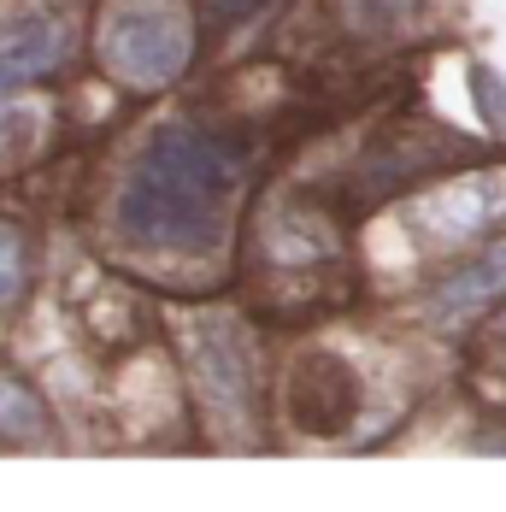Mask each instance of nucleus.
<instances>
[{"instance_id":"obj_1","label":"nucleus","mask_w":506,"mask_h":512,"mask_svg":"<svg viewBox=\"0 0 506 512\" xmlns=\"http://www.w3.org/2000/svg\"><path fill=\"white\" fill-rule=\"evenodd\" d=\"M248 159L201 124H159L118 189V236L148 254H224Z\"/></svg>"},{"instance_id":"obj_2","label":"nucleus","mask_w":506,"mask_h":512,"mask_svg":"<svg viewBox=\"0 0 506 512\" xmlns=\"http://www.w3.org/2000/svg\"><path fill=\"white\" fill-rule=\"evenodd\" d=\"M195 59V18L183 0H118L101 18V65L124 89H171Z\"/></svg>"},{"instance_id":"obj_3","label":"nucleus","mask_w":506,"mask_h":512,"mask_svg":"<svg viewBox=\"0 0 506 512\" xmlns=\"http://www.w3.org/2000/svg\"><path fill=\"white\" fill-rule=\"evenodd\" d=\"M359 383L336 354H306L289 377V412L306 436H342L354 424Z\"/></svg>"},{"instance_id":"obj_4","label":"nucleus","mask_w":506,"mask_h":512,"mask_svg":"<svg viewBox=\"0 0 506 512\" xmlns=\"http://www.w3.org/2000/svg\"><path fill=\"white\" fill-rule=\"evenodd\" d=\"M506 212V171H471L442 183L430 201L418 206V224L436 236V242H465L477 230H489Z\"/></svg>"},{"instance_id":"obj_5","label":"nucleus","mask_w":506,"mask_h":512,"mask_svg":"<svg viewBox=\"0 0 506 512\" xmlns=\"http://www.w3.org/2000/svg\"><path fill=\"white\" fill-rule=\"evenodd\" d=\"M65 59H71V24L42 18V12L6 18L0 24V101L30 89L36 77H48L53 65H65Z\"/></svg>"},{"instance_id":"obj_6","label":"nucleus","mask_w":506,"mask_h":512,"mask_svg":"<svg viewBox=\"0 0 506 512\" xmlns=\"http://www.w3.org/2000/svg\"><path fill=\"white\" fill-rule=\"evenodd\" d=\"M195 377H201V401L224 412H242L248 407V348L236 336V324L224 318H206L201 342H195Z\"/></svg>"},{"instance_id":"obj_7","label":"nucleus","mask_w":506,"mask_h":512,"mask_svg":"<svg viewBox=\"0 0 506 512\" xmlns=\"http://www.w3.org/2000/svg\"><path fill=\"white\" fill-rule=\"evenodd\" d=\"M501 295H506V236L430 295V318L436 324H465L471 312H483L489 301H501Z\"/></svg>"},{"instance_id":"obj_8","label":"nucleus","mask_w":506,"mask_h":512,"mask_svg":"<svg viewBox=\"0 0 506 512\" xmlns=\"http://www.w3.org/2000/svg\"><path fill=\"white\" fill-rule=\"evenodd\" d=\"M48 407L24 389V383H12V377H0V436L6 442H48Z\"/></svg>"},{"instance_id":"obj_9","label":"nucleus","mask_w":506,"mask_h":512,"mask_svg":"<svg viewBox=\"0 0 506 512\" xmlns=\"http://www.w3.org/2000/svg\"><path fill=\"white\" fill-rule=\"evenodd\" d=\"M24 277H30V236L12 218H0V312L24 295Z\"/></svg>"},{"instance_id":"obj_10","label":"nucleus","mask_w":506,"mask_h":512,"mask_svg":"<svg viewBox=\"0 0 506 512\" xmlns=\"http://www.w3.org/2000/svg\"><path fill=\"white\" fill-rule=\"evenodd\" d=\"M471 101L489 130H506V77L495 65H471Z\"/></svg>"},{"instance_id":"obj_11","label":"nucleus","mask_w":506,"mask_h":512,"mask_svg":"<svg viewBox=\"0 0 506 512\" xmlns=\"http://www.w3.org/2000/svg\"><path fill=\"white\" fill-rule=\"evenodd\" d=\"M412 6L418 0H348V12H354L359 30H395L412 18Z\"/></svg>"},{"instance_id":"obj_12","label":"nucleus","mask_w":506,"mask_h":512,"mask_svg":"<svg viewBox=\"0 0 506 512\" xmlns=\"http://www.w3.org/2000/svg\"><path fill=\"white\" fill-rule=\"evenodd\" d=\"M218 6V18H230V24H242V18H259L271 0H212Z\"/></svg>"}]
</instances>
